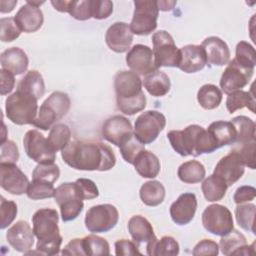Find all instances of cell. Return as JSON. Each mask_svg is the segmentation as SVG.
<instances>
[{"label": "cell", "mask_w": 256, "mask_h": 256, "mask_svg": "<svg viewBox=\"0 0 256 256\" xmlns=\"http://www.w3.org/2000/svg\"><path fill=\"white\" fill-rule=\"evenodd\" d=\"M63 161L76 170L108 171L115 166L116 157L106 144L96 141L73 140L62 150Z\"/></svg>", "instance_id": "obj_1"}, {"label": "cell", "mask_w": 256, "mask_h": 256, "mask_svg": "<svg viewBox=\"0 0 256 256\" xmlns=\"http://www.w3.org/2000/svg\"><path fill=\"white\" fill-rule=\"evenodd\" d=\"M117 108L126 115H134L146 107L142 81L133 71H119L114 77Z\"/></svg>", "instance_id": "obj_2"}, {"label": "cell", "mask_w": 256, "mask_h": 256, "mask_svg": "<svg viewBox=\"0 0 256 256\" xmlns=\"http://www.w3.org/2000/svg\"><path fill=\"white\" fill-rule=\"evenodd\" d=\"M59 216L55 209L42 208L32 217L33 232L38 239L36 249L42 255H57L60 253L62 236L58 227Z\"/></svg>", "instance_id": "obj_3"}, {"label": "cell", "mask_w": 256, "mask_h": 256, "mask_svg": "<svg viewBox=\"0 0 256 256\" xmlns=\"http://www.w3.org/2000/svg\"><path fill=\"white\" fill-rule=\"evenodd\" d=\"M37 102L38 99L33 95L16 89L5 100L6 116L16 125L33 124L37 117Z\"/></svg>", "instance_id": "obj_4"}, {"label": "cell", "mask_w": 256, "mask_h": 256, "mask_svg": "<svg viewBox=\"0 0 256 256\" xmlns=\"http://www.w3.org/2000/svg\"><path fill=\"white\" fill-rule=\"evenodd\" d=\"M71 101L69 96L61 91H55L42 103L33 126L41 130L51 129L69 111Z\"/></svg>", "instance_id": "obj_5"}, {"label": "cell", "mask_w": 256, "mask_h": 256, "mask_svg": "<svg viewBox=\"0 0 256 256\" xmlns=\"http://www.w3.org/2000/svg\"><path fill=\"white\" fill-rule=\"evenodd\" d=\"M55 202L60 207L61 217L64 222L76 219L82 212L83 197L76 182H65L55 189Z\"/></svg>", "instance_id": "obj_6"}, {"label": "cell", "mask_w": 256, "mask_h": 256, "mask_svg": "<svg viewBox=\"0 0 256 256\" xmlns=\"http://www.w3.org/2000/svg\"><path fill=\"white\" fill-rule=\"evenodd\" d=\"M154 62L159 67H178L181 54L173 37L165 30H160L152 35Z\"/></svg>", "instance_id": "obj_7"}, {"label": "cell", "mask_w": 256, "mask_h": 256, "mask_svg": "<svg viewBox=\"0 0 256 256\" xmlns=\"http://www.w3.org/2000/svg\"><path fill=\"white\" fill-rule=\"evenodd\" d=\"M130 29L136 35H148L157 28L159 9L155 0H135Z\"/></svg>", "instance_id": "obj_8"}, {"label": "cell", "mask_w": 256, "mask_h": 256, "mask_svg": "<svg viewBox=\"0 0 256 256\" xmlns=\"http://www.w3.org/2000/svg\"><path fill=\"white\" fill-rule=\"evenodd\" d=\"M119 220V212L112 204H99L89 208L85 215V227L92 233H105L113 229Z\"/></svg>", "instance_id": "obj_9"}, {"label": "cell", "mask_w": 256, "mask_h": 256, "mask_svg": "<svg viewBox=\"0 0 256 256\" xmlns=\"http://www.w3.org/2000/svg\"><path fill=\"white\" fill-rule=\"evenodd\" d=\"M166 125L165 116L156 110H148L141 113L134 124V135L144 145L156 140Z\"/></svg>", "instance_id": "obj_10"}, {"label": "cell", "mask_w": 256, "mask_h": 256, "mask_svg": "<svg viewBox=\"0 0 256 256\" xmlns=\"http://www.w3.org/2000/svg\"><path fill=\"white\" fill-rule=\"evenodd\" d=\"M202 224L208 232L217 236H224L234 228L232 213L221 204H212L205 208Z\"/></svg>", "instance_id": "obj_11"}, {"label": "cell", "mask_w": 256, "mask_h": 256, "mask_svg": "<svg viewBox=\"0 0 256 256\" xmlns=\"http://www.w3.org/2000/svg\"><path fill=\"white\" fill-rule=\"evenodd\" d=\"M23 146L27 156L38 164H52L56 159V151L51 147L48 139L39 131L33 129L26 132Z\"/></svg>", "instance_id": "obj_12"}, {"label": "cell", "mask_w": 256, "mask_h": 256, "mask_svg": "<svg viewBox=\"0 0 256 256\" xmlns=\"http://www.w3.org/2000/svg\"><path fill=\"white\" fill-rule=\"evenodd\" d=\"M204 128L193 124L187 126L184 130H171L167 134V138L172 148L181 156L192 155L197 157L196 148L199 137Z\"/></svg>", "instance_id": "obj_13"}, {"label": "cell", "mask_w": 256, "mask_h": 256, "mask_svg": "<svg viewBox=\"0 0 256 256\" xmlns=\"http://www.w3.org/2000/svg\"><path fill=\"white\" fill-rule=\"evenodd\" d=\"M254 69H247L240 66L234 59L228 62L220 78V87L225 94H230L236 90H242L251 80Z\"/></svg>", "instance_id": "obj_14"}, {"label": "cell", "mask_w": 256, "mask_h": 256, "mask_svg": "<svg viewBox=\"0 0 256 256\" xmlns=\"http://www.w3.org/2000/svg\"><path fill=\"white\" fill-rule=\"evenodd\" d=\"M244 172L245 163L239 152L234 149L218 161L213 174L224 180L229 187L237 182L243 176Z\"/></svg>", "instance_id": "obj_15"}, {"label": "cell", "mask_w": 256, "mask_h": 256, "mask_svg": "<svg viewBox=\"0 0 256 256\" xmlns=\"http://www.w3.org/2000/svg\"><path fill=\"white\" fill-rule=\"evenodd\" d=\"M29 180L13 163H0V185L2 189L13 195L26 193Z\"/></svg>", "instance_id": "obj_16"}, {"label": "cell", "mask_w": 256, "mask_h": 256, "mask_svg": "<svg viewBox=\"0 0 256 256\" xmlns=\"http://www.w3.org/2000/svg\"><path fill=\"white\" fill-rule=\"evenodd\" d=\"M131 135H133L131 122L122 115L111 116L102 125L103 138L117 147H120Z\"/></svg>", "instance_id": "obj_17"}, {"label": "cell", "mask_w": 256, "mask_h": 256, "mask_svg": "<svg viewBox=\"0 0 256 256\" xmlns=\"http://www.w3.org/2000/svg\"><path fill=\"white\" fill-rule=\"evenodd\" d=\"M129 68L138 75H147L158 68L155 66L152 49L143 44H136L129 49L126 55Z\"/></svg>", "instance_id": "obj_18"}, {"label": "cell", "mask_w": 256, "mask_h": 256, "mask_svg": "<svg viewBox=\"0 0 256 256\" xmlns=\"http://www.w3.org/2000/svg\"><path fill=\"white\" fill-rule=\"evenodd\" d=\"M105 42L110 50L116 53L129 51L133 42V33L125 22H115L106 31Z\"/></svg>", "instance_id": "obj_19"}, {"label": "cell", "mask_w": 256, "mask_h": 256, "mask_svg": "<svg viewBox=\"0 0 256 256\" xmlns=\"http://www.w3.org/2000/svg\"><path fill=\"white\" fill-rule=\"evenodd\" d=\"M197 209L196 195L183 193L170 206V216L177 225H186L192 221Z\"/></svg>", "instance_id": "obj_20"}, {"label": "cell", "mask_w": 256, "mask_h": 256, "mask_svg": "<svg viewBox=\"0 0 256 256\" xmlns=\"http://www.w3.org/2000/svg\"><path fill=\"white\" fill-rule=\"evenodd\" d=\"M34 232L30 225L24 221H17L6 233L7 242L18 252H28L34 244Z\"/></svg>", "instance_id": "obj_21"}, {"label": "cell", "mask_w": 256, "mask_h": 256, "mask_svg": "<svg viewBox=\"0 0 256 256\" xmlns=\"http://www.w3.org/2000/svg\"><path fill=\"white\" fill-rule=\"evenodd\" d=\"M14 20L21 32L33 33L41 28L44 22V16L41 9L28 0L18 10L14 16Z\"/></svg>", "instance_id": "obj_22"}, {"label": "cell", "mask_w": 256, "mask_h": 256, "mask_svg": "<svg viewBox=\"0 0 256 256\" xmlns=\"http://www.w3.org/2000/svg\"><path fill=\"white\" fill-rule=\"evenodd\" d=\"M180 62L178 68L185 73H196L207 64L206 54L201 45H186L180 49Z\"/></svg>", "instance_id": "obj_23"}, {"label": "cell", "mask_w": 256, "mask_h": 256, "mask_svg": "<svg viewBox=\"0 0 256 256\" xmlns=\"http://www.w3.org/2000/svg\"><path fill=\"white\" fill-rule=\"evenodd\" d=\"M201 46L203 47L207 64L209 66H224L230 61V50L224 40L216 36H210L203 40Z\"/></svg>", "instance_id": "obj_24"}, {"label": "cell", "mask_w": 256, "mask_h": 256, "mask_svg": "<svg viewBox=\"0 0 256 256\" xmlns=\"http://www.w3.org/2000/svg\"><path fill=\"white\" fill-rule=\"evenodd\" d=\"M2 69L11 72L14 75H21L26 72L29 60L27 54L19 47H11L2 52L0 56Z\"/></svg>", "instance_id": "obj_25"}, {"label": "cell", "mask_w": 256, "mask_h": 256, "mask_svg": "<svg viewBox=\"0 0 256 256\" xmlns=\"http://www.w3.org/2000/svg\"><path fill=\"white\" fill-rule=\"evenodd\" d=\"M128 231L137 245L141 243L147 244L156 237L151 223L141 215H134L129 219Z\"/></svg>", "instance_id": "obj_26"}, {"label": "cell", "mask_w": 256, "mask_h": 256, "mask_svg": "<svg viewBox=\"0 0 256 256\" xmlns=\"http://www.w3.org/2000/svg\"><path fill=\"white\" fill-rule=\"evenodd\" d=\"M207 131L215 141L217 148L231 145L236 142V131L230 121L220 120L212 122Z\"/></svg>", "instance_id": "obj_27"}, {"label": "cell", "mask_w": 256, "mask_h": 256, "mask_svg": "<svg viewBox=\"0 0 256 256\" xmlns=\"http://www.w3.org/2000/svg\"><path fill=\"white\" fill-rule=\"evenodd\" d=\"M136 172L143 178H155L160 172V161L158 157L148 150H143L134 161Z\"/></svg>", "instance_id": "obj_28"}, {"label": "cell", "mask_w": 256, "mask_h": 256, "mask_svg": "<svg viewBox=\"0 0 256 256\" xmlns=\"http://www.w3.org/2000/svg\"><path fill=\"white\" fill-rule=\"evenodd\" d=\"M143 84L147 92L154 97L166 95L170 90V79L161 70H155L144 76Z\"/></svg>", "instance_id": "obj_29"}, {"label": "cell", "mask_w": 256, "mask_h": 256, "mask_svg": "<svg viewBox=\"0 0 256 256\" xmlns=\"http://www.w3.org/2000/svg\"><path fill=\"white\" fill-rule=\"evenodd\" d=\"M146 252L149 256H175L179 254V244L171 236L155 237L146 244Z\"/></svg>", "instance_id": "obj_30"}, {"label": "cell", "mask_w": 256, "mask_h": 256, "mask_svg": "<svg viewBox=\"0 0 256 256\" xmlns=\"http://www.w3.org/2000/svg\"><path fill=\"white\" fill-rule=\"evenodd\" d=\"M139 195L145 205L155 207L163 202L165 198V188L160 181H147L141 186Z\"/></svg>", "instance_id": "obj_31"}, {"label": "cell", "mask_w": 256, "mask_h": 256, "mask_svg": "<svg viewBox=\"0 0 256 256\" xmlns=\"http://www.w3.org/2000/svg\"><path fill=\"white\" fill-rule=\"evenodd\" d=\"M17 89L27 92L39 100L45 92V84L42 75L37 70L28 71L18 83Z\"/></svg>", "instance_id": "obj_32"}, {"label": "cell", "mask_w": 256, "mask_h": 256, "mask_svg": "<svg viewBox=\"0 0 256 256\" xmlns=\"http://www.w3.org/2000/svg\"><path fill=\"white\" fill-rule=\"evenodd\" d=\"M205 167L197 160H189L182 163L177 171L179 179L188 184H195L201 182L205 178Z\"/></svg>", "instance_id": "obj_33"}, {"label": "cell", "mask_w": 256, "mask_h": 256, "mask_svg": "<svg viewBox=\"0 0 256 256\" xmlns=\"http://www.w3.org/2000/svg\"><path fill=\"white\" fill-rule=\"evenodd\" d=\"M255 97L252 92V89L250 92L236 90L228 94V97L226 99V108L230 114L244 107L248 108L251 112L255 113Z\"/></svg>", "instance_id": "obj_34"}, {"label": "cell", "mask_w": 256, "mask_h": 256, "mask_svg": "<svg viewBox=\"0 0 256 256\" xmlns=\"http://www.w3.org/2000/svg\"><path fill=\"white\" fill-rule=\"evenodd\" d=\"M227 184L220 177L212 174L202 182L201 189L205 199L209 202H216L221 200L227 191Z\"/></svg>", "instance_id": "obj_35"}, {"label": "cell", "mask_w": 256, "mask_h": 256, "mask_svg": "<svg viewBox=\"0 0 256 256\" xmlns=\"http://www.w3.org/2000/svg\"><path fill=\"white\" fill-rule=\"evenodd\" d=\"M236 131V142L240 145L255 141V122L247 116H237L230 121Z\"/></svg>", "instance_id": "obj_36"}, {"label": "cell", "mask_w": 256, "mask_h": 256, "mask_svg": "<svg viewBox=\"0 0 256 256\" xmlns=\"http://www.w3.org/2000/svg\"><path fill=\"white\" fill-rule=\"evenodd\" d=\"M197 101L206 110L215 109L222 101V91L216 85L205 84L197 92Z\"/></svg>", "instance_id": "obj_37"}, {"label": "cell", "mask_w": 256, "mask_h": 256, "mask_svg": "<svg viewBox=\"0 0 256 256\" xmlns=\"http://www.w3.org/2000/svg\"><path fill=\"white\" fill-rule=\"evenodd\" d=\"M219 248L224 255H235V253L247 244L245 236L234 228L226 235L221 236Z\"/></svg>", "instance_id": "obj_38"}, {"label": "cell", "mask_w": 256, "mask_h": 256, "mask_svg": "<svg viewBox=\"0 0 256 256\" xmlns=\"http://www.w3.org/2000/svg\"><path fill=\"white\" fill-rule=\"evenodd\" d=\"M256 206L254 204H237L235 208V217L238 225L249 232L255 234L254 220H255Z\"/></svg>", "instance_id": "obj_39"}, {"label": "cell", "mask_w": 256, "mask_h": 256, "mask_svg": "<svg viewBox=\"0 0 256 256\" xmlns=\"http://www.w3.org/2000/svg\"><path fill=\"white\" fill-rule=\"evenodd\" d=\"M70 138V128L66 124L58 123L50 129V133L47 139L51 147L57 152L59 150H62L71 141Z\"/></svg>", "instance_id": "obj_40"}, {"label": "cell", "mask_w": 256, "mask_h": 256, "mask_svg": "<svg viewBox=\"0 0 256 256\" xmlns=\"http://www.w3.org/2000/svg\"><path fill=\"white\" fill-rule=\"evenodd\" d=\"M234 60L244 68L254 69L256 65V52L254 47L246 41H240L236 45Z\"/></svg>", "instance_id": "obj_41"}, {"label": "cell", "mask_w": 256, "mask_h": 256, "mask_svg": "<svg viewBox=\"0 0 256 256\" xmlns=\"http://www.w3.org/2000/svg\"><path fill=\"white\" fill-rule=\"evenodd\" d=\"M82 239L85 255L95 256L110 254V246L106 239L94 234L88 235Z\"/></svg>", "instance_id": "obj_42"}, {"label": "cell", "mask_w": 256, "mask_h": 256, "mask_svg": "<svg viewBox=\"0 0 256 256\" xmlns=\"http://www.w3.org/2000/svg\"><path fill=\"white\" fill-rule=\"evenodd\" d=\"M54 193H55V188L53 184L40 181V180H35V179H32L26 191L28 198L32 200L51 198V197H54Z\"/></svg>", "instance_id": "obj_43"}, {"label": "cell", "mask_w": 256, "mask_h": 256, "mask_svg": "<svg viewBox=\"0 0 256 256\" xmlns=\"http://www.w3.org/2000/svg\"><path fill=\"white\" fill-rule=\"evenodd\" d=\"M120 153L123 157V159L129 163L134 164V161L136 157L141 153L143 150H145V145L141 143L134 135H131L120 147Z\"/></svg>", "instance_id": "obj_44"}, {"label": "cell", "mask_w": 256, "mask_h": 256, "mask_svg": "<svg viewBox=\"0 0 256 256\" xmlns=\"http://www.w3.org/2000/svg\"><path fill=\"white\" fill-rule=\"evenodd\" d=\"M60 176V169L58 165L52 164H38L33 172L32 179L44 181L50 184H54Z\"/></svg>", "instance_id": "obj_45"}, {"label": "cell", "mask_w": 256, "mask_h": 256, "mask_svg": "<svg viewBox=\"0 0 256 256\" xmlns=\"http://www.w3.org/2000/svg\"><path fill=\"white\" fill-rule=\"evenodd\" d=\"M21 34V30L16 24L14 17L0 19V39L3 42H11L17 39Z\"/></svg>", "instance_id": "obj_46"}, {"label": "cell", "mask_w": 256, "mask_h": 256, "mask_svg": "<svg viewBox=\"0 0 256 256\" xmlns=\"http://www.w3.org/2000/svg\"><path fill=\"white\" fill-rule=\"evenodd\" d=\"M68 13L77 20L84 21L90 19L92 17L91 0H71Z\"/></svg>", "instance_id": "obj_47"}, {"label": "cell", "mask_w": 256, "mask_h": 256, "mask_svg": "<svg viewBox=\"0 0 256 256\" xmlns=\"http://www.w3.org/2000/svg\"><path fill=\"white\" fill-rule=\"evenodd\" d=\"M0 215H1V229L7 228L15 219L17 215V205L14 201L6 200L1 196Z\"/></svg>", "instance_id": "obj_48"}, {"label": "cell", "mask_w": 256, "mask_h": 256, "mask_svg": "<svg viewBox=\"0 0 256 256\" xmlns=\"http://www.w3.org/2000/svg\"><path fill=\"white\" fill-rule=\"evenodd\" d=\"M113 12V2L109 0H91L92 17L97 20L108 18Z\"/></svg>", "instance_id": "obj_49"}, {"label": "cell", "mask_w": 256, "mask_h": 256, "mask_svg": "<svg viewBox=\"0 0 256 256\" xmlns=\"http://www.w3.org/2000/svg\"><path fill=\"white\" fill-rule=\"evenodd\" d=\"M19 159V150L17 145L11 140L1 142L0 163H13L15 164Z\"/></svg>", "instance_id": "obj_50"}, {"label": "cell", "mask_w": 256, "mask_h": 256, "mask_svg": "<svg viewBox=\"0 0 256 256\" xmlns=\"http://www.w3.org/2000/svg\"><path fill=\"white\" fill-rule=\"evenodd\" d=\"M219 253V245L211 239H203L198 242L192 254L194 256H216Z\"/></svg>", "instance_id": "obj_51"}, {"label": "cell", "mask_w": 256, "mask_h": 256, "mask_svg": "<svg viewBox=\"0 0 256 256\" xmlns=\"http://www.w3.org/2000/svg\"><path fill=\"white\" fill-rule=\"evenodd\" d=\"M76 184L79 187V190L81 192V195L84 200H90L97 198L99 195L98 187L96 186L95 182L91 179L87 178H79L76 181Z\"/></svg>", "instance_id": "obj_52"}, {"label": "cell", "mask_w": 256, "mask_h": 256, "mask_svg": "<svg viewBox=\"0 0 256 256\" xmlns=\"http://www.w3.org/2000/svg\"><path fill=\"white\" fill-rule=\"evenodd\" d=\"M115 254L121 255H142L138 250V246L134 241L127 239H120L115 242Z\"/></svg>", "instance_id": "obj_53"}, {"label": "cell", "mask_w": 256, "mask_h": 256, "mask_svg": "<svg viewBox=\"0 0 256 256\" xmlns=\"http://www.w3.org/2000/svg\"><path fill=\"white\" fill-rule=\"evenodd\" d=\"M241 155L245 166L250 169H255V141L240 145V148L236 149Z\"/></svg>", "instance_id": "obj_54"}, {"label": "cell", "mask_w": 256, "mask_h": 256, "mask_svg": "<svg viewBox=\"0 0 256 256\" xmlns=\"http://www.w3.org/2000/svg\"><path fill=\"white\" fill-rule=\"evenodd\" d=\"M256 196V189L253 186H240L236 189L233 200L236 204H242L245 202L252 201Z\"/></svg>", "instance_id": "obj_55"}, {"label": "cell", "mask_w": 256, "mask_h": 256, "mask_svg": "<svg viewBox=\"0 0 256 256\" xmlns=\"http://www.w3.org/2000/svg\"><path fill=\"white\" fill-rule=\"evenodd\" d=\"M63 255H85V251L83 248V239L82 238H74L68 242V244L64 247L61 252Z\"/></svg>", "instance_id": "obj_56"}, {"label": "cell", "mask_w": 256, "mask_h": 256, "mask_svg": "<svg viewBox=\"0 0 256 256\" xmlns=\"http://www.w3.org/2000/svg\"><path fill=\"white\" fill-rule=\"evenodd\" d=\"M0 76H1V88H0L1 95H6V94L10 93L15 86L14 74L1 68Z\"/></svg>", "instance_id": "obj_57"}, {"label": "cell", "mask_w": 256, "mask_h": 256, "mask_svg": "<svg viewBox=\"0 0 256 256\" xmlns=\"http://www.w3.org/2000/svg\"><path fill=\"white\" fill-rule=\"evenodd\" d=\"M52 6L54 7L55 10L59 11V12H65L68 13L69 12V8H70V4H71V0L70 1H66V0H56V1H51Z\"/></svg>", "instance_id": "obj_58"}, {"label": "cell", "mask_w": 256, "mask_h": 256, "mask_svg": "<svg viewBox=\"0 0 256 256\" xmlns=\"http://www.w3.org/2000/svg\"><path fill=\"white\" fill-rule=\"evenodd\" d=\"M16 5H17V1H15V0H13V1L1 0L0 1V12L1 13H9L14 9V7Z\"/></svg>", "instance_id": "obj_59"}, {"label": "cell", "mask_w": 256, "mask_h": 256, "mask_svg": "<svg viewBox=\"0 0 256 256\" xmlns=\"http://www.w3.org/2000/svg\"><path fill=\"white\" fill-rule=\"evenodd\" d=\"M176 3V1H157V6L161 11H168L173 9Z\"/></svg>", "instance_id": "obj_60"}]
</instances>
